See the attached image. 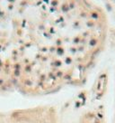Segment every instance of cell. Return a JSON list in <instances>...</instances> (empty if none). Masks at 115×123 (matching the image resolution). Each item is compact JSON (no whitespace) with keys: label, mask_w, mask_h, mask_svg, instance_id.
Wrapping results in <instances>:
<instances>
[{"label":"cell","mask_w":115,"mask_h":123,"mask_svg":"<svg viewBox=\"0 0 115 123\" xmlns=\"http://www.w3.org/2000/svg\"><path fill=\"white\" fill-rule=\"evenodd\" d=\"M106 35V16L92 0H0V82L80 80Z\"/></svg>","instance_id":"1"},{"label":"cell","mask_w":115,"mask_h":123,"mask_svg":"<svg viewBox=\"0 0 115 123\" xmlns=\"http://www.w3.org/2000/svg\"><path fill=\"white\" fill-rule=\"evenodd\" d=\"M111 1H114V2H115V0H111Z\"/></svg>","instance_id":"2"}]
</instances>
